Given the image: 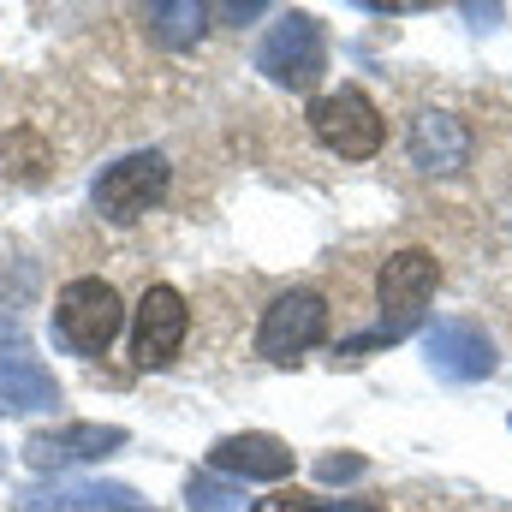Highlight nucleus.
Here are the masks:
<instances>
[{"mask_svg": "<svg viewBox=\"0 0 512 512\" xmlns=\"http://www.w3.org/2000/svg\"><path fill=\"white\" fill-rule=\"evenodd\" d=\"M120 328H126V304H120V292H114L108 280H96V274L72 280V286L60 292V304H54V340H60L66 352H78V358H102V352L120 340Z\"/></svg>", "mask_w": 512, "mask_h": 512, "instance_id": "nucleus-1", "label": "nucleus"}, {"mask_svg": "<svg viewBox=\"0 0 512 512\" xmlns=\"http://www.w3.org/2000/svg\"><path fill=\"white\" fill-rule=\"evenodd\" d=\"M310 131H316L322 149H334L340 161H370L387 137V120L358 84H340V90H328V96L310 102Z\"/></svg>", "mask_w": 512, "mask_h": 512, "instance_id": "nucleus-2", "label": "nucleus"}, {"mask_svg": "<svg viewBox=\"0 0 512 512\" xmlns=\"http://www.w3.org/2000/svg\"><path fill=\"white\" fill-rule=\"evenodd\" d=\"M256 72H268L280 90H316V78L328 72V36L310 12H286L262 48H256Z\"/></svg>", "mask_w": 512, "mask_h": 512, "instance_id": "nucleus-3", "label": "nucleus"}, {"mask_svg": "<svg viewBox=\"0 0 512 512\" xmlns=\"http://www.w3.org/2000/svg\"><path fill=\"white\" fill-rule=\"evenodd\" d=\"M322 334H328V304H322V292L292 286V292H280V298L262 310V322H256V352H262L268 364H292V358H304L310 346H322Z\"/></svg>", "mask_w": 512, "mask_h": 512, "instance_id": "nucleus-4", "label": "nucleus"}, {"mask_svg": "<svg viewBox=\"0 0 512 512\" xmlns=\"http://www.w3.org/2000/svg\"><path fill=\"white\" fill-rule=\"evenodd\" d=\"M90 197H96V215H108V221H143L167 197V155H155V149L120 155L114 167H102Z\"/></svg>", "mask_w": 512, "mask_h": 512, "instance_id": "nucleus-5", "label": "nucleus"}, {"mask_svg": "<svg viewBox=\"0 0 512 512\" xmlns=\"http://www.w3.org/2000/svg\"><path fill=\"white\" fill-rule=\"evenodd\" d=\"M435 286H441V262L429 251H393L382 262L376 298H382V316H387V334H393V340L423 316V304L435 298Z\"/></svg>", "mask_w": 512, "mask_h": 512, "instance_id": "nucleus-6", "label": "nucleus"}, {"mask_svg": "<svg viewBox=\"0 0 512 512\" xmlns=\"http://www.w3.org/2000/svg\"><path fill=\"white\" fill-rule=\"evenodd\" d=\"M185 328H191V310L173 286H149L137 298V322H131V358L143 370H161L173 364V352L185 346Z\"/></svg>", "mask_w": 512, "mask_h": 512, "instance_id": "nucleus-7", "label": "nucleus"}, {"mask_svg": "<svg viewBox=\"0 0 512 512\" xmlns=\"http://www.w3.org/2000/svg\"><path fill=\"white\" fill-rule=\"evenodd\" d=\"M114 447H126L120 423H60V429H36L24 441V465L30 471H66V465H90Z\"/></svg>", "mask_w": 512, "mask_h": 512, "instance_id": "nucleus-8", "label": "nucleus"}, {"mask_svg": "<svg viewBox=\"0 0 512 512\" xmlns=\"http://www.w3.org/2000/svg\"><path fill=\"white\" fill-rule=\"evenodd\" d=\"M292 447L280 441V435H221L215 447H209V471H221V477H251V483H280V477H292Z\"/></svg>", "mask_w": 512, "mask_h": 512, "instance_id": "nucleus-9", "label": "nucleus"}, {"mask_svg": "<svg viewBox=\"0 0 512 512\" xmlns=\"http://www.w3.org/2000/svg\"><path fill=\"white\" fill-rule=\"evenodd\" d=\"M423 358H429V370L447 376V382H483V376L495 370V346H489V334H483L477 322H441V328L423 340Z\"/></svg>", "mask_w": 512, "mask_h": 512, "instance_id": "nucleus-10", "label": "nucleus"}, {"mask_svg": "<svg viewBox=\"0 0 512 512\" xmlns=\"http://www.w3.org/2000/svg\"><path fill=\"white\" fill-rule=\"evenodd\" d=\"M60 405V382L42 370V358H30L18 340L0 346V417L6 411H54Z\"/></svg>", "mask_w": 512, "mask_h": 512, "instance_id": "nucleus-11", "label": "nucleus"}, {"mask_svg": "<svg viewBox=\"0 0 512 512\" xmlns=\"http://www.w3.org/2000/svg\"><path fill=\"white\" fill-rule=\"evenodd\" d=\"M18 512H155L137 501L126 483H60V489H30L18 495Z\"/></svg>", "mask_w": 512, "mask_h": 512, "instance_id": "nucleus-12", "label": "nucleus"}, {"mask_svg": "<svg viewBox=\"0 0 512 512\" xmlns=\"http://www.w3.org/2000/svg\"><path fill=\"white\" fill-rule=\"evenodd\" d=\"M465 155H471L465 120H453V114H441V108H423V114L411 120V161H417L423 173H459Z\"/></svg>", "mask_w": 512, "mask_h": 512, "instance_id": "nucleus-13", "label": "nucleus"}, {"mask_svg": "<svg viewBox=\"0 0 512 512\" xmlns=\"http://www.w3.org/2000/svg\"><path fill=\"white\" fill-rule=\"evenodd\" d=\"M203 18H209V6H149V12H143L149 36L167 42V48H191V42L203 36Z\"/></svg>", "mask_w": 512, "mask_h": 512, "instance_id": "nucleus-14", "label": "nucleus"}, {"mask_svg": "<svg viewBox=\"0 0 512 512\" xmlns=\"http://www.w3.org/2000/svg\"><path fill=\"white\" fill-rule=\"evenodd\" d=\"M185 501H191V512H245L239 489H227V483H215V477H191Z\"/></svg>", "mask_w": 512, "mask_h": 512, "instance_id": "nucleus-15", "label": "nucleus"}, {"mask_svg": "<svg viewBox=\"0 0 512 512\" xmlns=\"http://www.w3.org/2000/svg\"><path fill=\"white\" fill-rule=\"evenodd\" d=\"M6 167H12L18 179H42V173H48V155H42V143H36L30 131H12V137H6Z\"/></svg>", "mask_w": 512, "mask_h": 512, "instance_id": "nucleus-16", "label": "nucleus"}, {"mask_svg": "<svg viewBox=\"0 0 512 512\" xmlns=\"http://www.w3.org/2000/svg\"><path fill=\"white\" fill-rule=\"evenodd\" d=\"M358 471H364V459H358V453H328V459L316 465V477H322V483H346V477H358Z\"/></svg>", "mask_w": 512, "mask_h": 512, "instance_id": "nucleus-17", "label": "nucleus"}, {"mask_svg": "<svg viewBox=\"0 0 512 512\" xmlns=\"http://www.w3.org/2000/svg\"><path fill=\"white\" fill-rule=\"evenodd\" d=\"M251 512H322L310 495H298V489H280V495H268V501H256Z\"/></svg>", "mask_w": 512, "mask_h": 512, "instance_id": "nucleus-18", "label": "nucleus"}, {"mask_svg": "<svg viewBox=\"0 0 512 512\" xmlns=\"http://www.w3.org/2000/svg\"><path fill=\"white\" fill-rule=\"evenodd\" d=\"M322 512H387L382 501H334V507H322Z\"/></svg>", "mask_w": 512, "mask_h": 512, "instance_id": "nucleus-19", "label": "nucleus"}]
</instances>
